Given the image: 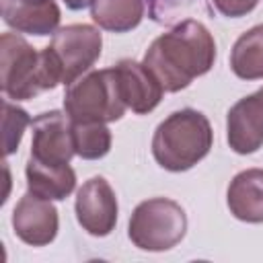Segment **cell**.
Here are the masks:
<instances>
[{
    "label": "cell",
    "instance_id": "cell-5",
    "mask_svg": "<svg viewBox=\"0 0 263 263\" xmlns=\"http://www.w3.org/2000/svg\"><path fill=\"white\" fill-rule=\"evenodd\" d=\"M187 230L185 210L168 197L142 201L129 218V238L142 251H168Z\"/></svg>",
    "mask_w": 263,
    "mask_h": 263
},
{
    "label": "cell",
    "instance_id": "cell-15",
    "mask_svg": "<svg viewBox=\"0 0 263 263\" xmlns=\"http://www.w3.org/2000/svg\"><path fill=\"white\" fill-rule=\"evenodd\" d=\"M92 21L113 33H125L140 25L144 16V0H92Z\"/></svg>",
    "mask_w": 263,
    "mask_h": 263
},
{
    "label": "cell",
    "instance_id": "cell-13",
    "mask_svg": "<svg viewBox=\"0 0 263 263\" xmlns=\"http://www.w3.org/2000/svg\"><path fill=\"white\" fill-rule=\"evenodd\" d=\"M228 208L234 218L251 224L263 222V168H247L228 185Z\"/></svg>",
    "mask_w": 263,
    "mask_h": 263
},
{
    "label": "cell",
    "instance_id": "cell-7",
    "mask_svg": "<svg viewBox=\"0 0 263 263\" xmlns=\"http://www.w3.org/2000/svg\"><path fill=\"white\" fill-rule=\"evenodd\" d=\"M31 156L47 164H68L76 154L72 119L62 111H47L33 119Z\"/></svg>",
    "mask_w": 263,
    "mask_h": 263
},
{
    "label": "cell",
    "instance_id": "cell-10",
    "mask_svg": "<svg viewBox=\"0 0 263 263\" xmlns=\"http://www.w3.org/2000/svg\"><path fill=\"white\" fill-rule=\"evenodd\" d=\"M226 132L230 148L238 154H251L263 146V88L232 105Z\"/></svg>",
    "mask_w": 263,
    "mask_h": 263
},
{
    "label": "cell",
    "instance_id": "cell-1",
    "mask_svg": "<svg viewBox=\"0 0 263 263\" xmlns=\"http://www.w3.org/2000/svg\"><path fill=\"white\" fill-rule=\"evenodd\" d=\"M216 60V43L210 31L193 18L181 21L168 33L152 41L144 66L156 76L164 90L177 92L205 74Z\"/></svg>",
    "mask_w": 263,
    "mask_h": 263
},
{
    "label": "cell",
    "instance_id": "cell-18",
    "mask_svg": "<svg viewBox=\"0 0 263 263\" xmlns=\"http://www.w3.org/2000/svg\"><path fill=\"white\" fill-rule=\"evenodd\" d=\"M29 123H31V119L25 109L12 105L6 99L2 101V150H4V156L12 154L18 148L25 127Z\"/></svg>",
    "mask_w": 263,
    "mask_h": 263
},
{
    "label": "cell",
    "instance_id": "cell-2",
    "mask_svg": "<svg viewBox=\"0 0 263 263\" xmlns=\"http://www.w3.org/2000/svg\"><path fill=\"white\" fill-rule=\"evenodd\" d=\"M62 82V66L47 45L35 51L23 37L2 33L0 37V86L8 99L25 101Z\"/></svg>",
    "mask_w": 263,
    "mask_h": 263
},
{
    "label": "cell",
    "instance_id": "cell-17",
    "mask_svg": "<svg viewBox=\"0 0 263 263\" xmlns=\"http://www.w3.org/2000/svg\"><path fill=\"white\" fill-rule=\"evenodd\" d=\"M74 150L86 160L105 156L111 148V132L101 121H72Z\"/></svg>",
    "mask_w": 263,
    "mask_h": 263
},
{
    "label": "cell",
    "instance_id": "cell-19",
    "mask_svg": "<svg viewBox=\"0 0 263 263\" xmlns=\"http://www.w3.org/2000/svg\"><path fill=\"white\" fill-rule=\"evenodd\" d=\"M195 0H150V16L158 23L175 18L181 10L193 6Z\"/></svg>",
    "mask_w": 263,
    "mask_h": 263
},
{
    "label": "cell",
    "instance_id": "cell-8",
    "mask_svg": "<svg viewBox=\"0 0 263 263\" xmlns=\"http://www.w3.org/2000/svg\"><path fill=\"white\" fill-rule=\"evenodd\" d=\"M76 218L92 236H107L117 222V197L107 179L90 177L76 195Z\"/></svg>",
    "mask_w": 263,
    "mask_h": 263
},
{
    "label": "cell",
    "instance_id": "cell-20",
    "mask_svg": "<svg viewBox=\"0 0 263 263\" xmlns=\"http://www.w3.org/2000/svg\"><path fill=\"white\" fill-rule=\"evenodd\" d=\"M257 2L259 0H214V6L218 8L220 14L236 18V16H242V14L251 12L257 6Z\"/></svg>",
    "mask_w": 263,
    "mask_h": 263
},
{
    "label": "cell",
    "instance_id": "cell-14",
    "mask_svg": "<svg viewBox=\"0 0 263 263\" xmlns=\"http://www.w3.org/2000/svg\"><path fill=\"white\" fill-rule=\"evenodd\" d=\"M25 173L29 191L45 199H66L76 185V173L70 164H47L31 156Z\"/></svg>",
    "mask_w": 263,
    "mask_h": 263
},
{
    "label": "cell",
    "instance_id": "cell-11",
    "mask_svg": "<svg viewBox=\"0 0 263 263\" xmlns=\"http://www.w3.org/2000/svg\"><path fill=\"white\" fill-rule=\"evenodd\" d=\"M113 68L117 74L121 99L134 113H150L160 103L164 88L144 66V62L140 64L134 60H121Z\"/></svg>",
    "mask_w": 263,
    "mask_h": 263
},
{
    "label": "cell",
    "instance_id": "cell-3",
    "mask_svg": "<svg viewBox=\"0 0 263 263\" xmlns=\"http://www.w3.org/2000/svg\"><path fill=\"white\" fill-rule=\"evenodd\" d=\"M212 148V127L203 113L181 109L171 113L154 132L152 154L156 162L173 173L197 164Z\"/></svg>",
    "mask_w": 263,
    "mask_h": 263
},
{
    "label": "cell",
    "instance_id": "cell-12",
    "mask_svg": "<svg viewBox=\"0 0 263 263\" xmlns=\"http://www.w3.org/2000/svg\"><path fill=\"white\" fill-rule=\"evenodd\" d=\"M2 18L21 33L49 35L60 25V8L55 0H2Z\"/></svg>",
    "mask_w": 263,
    "mask_h": 263
},
{
    "label": "cell",
    "instance_id": "cell-21",
    "mask_svg": "<svg viewBox=\"0 0 263 263\" xmlns=\"http://www.w3.org/2000/svg\"><path fill=\"white\" fill-rule=\"evenodd\" d=\"M92 0H64V4L70 8V10H80V8H86Z\"/></svg>",
    "mask_w": 263,
    "mask_h": 263
},
{
    "label": "cell",
    "instance_id": "cell-4",
    "mask_svg": "<svg viewBox=\"0 0 263 263\" xmlns=\"http://www.w3.org/2000/svg\"><path fill=\"white\" fill-rule=\"evenodd\" d=\"M64 107L72 121L109 123L121 119L127 105L121 99L115 68L95 70L68 84Z\"/></svg>",
    "mask_w": 263,
    "mask_h": 263
},
{
    "label": "cell",
    "instance_id": "cell-6",
    "mask_svg": "<svg viewBox=\"0 0 263 263\" xmlns=\"http://www.w3.org/2000/svg\"><path fill=\"white\" fill-rule=\"evenodd\" d=\"M62 66V82L72 84L101 55L103 37L90 25H68L53 33L49 45Z\"/></svg>",
    "mask_w": 263,
    "mask_h": 263
},
{
    "label": "cell",
    "instance_id": "cell-16",
    "mask_svg": "<svg viewBox=\"0 0 263 263\" xmlns=\"http://www.w3.org/2000/svg\"><path fill=\"white\" fill-rule=\"evenodd\" d=\"M230 68L238 78H263V25L242 33L230 53Z\"/></svg>",
    "mask_w": 263,
    "mask_h": 263
},
{
    "label": "cell",
    "instance_id": "cell-9",
    "mask_svg": "<svg viewBox=\"0 0 263 263\" xmlns=\"http://www.w3.org/2000/svg\"><path fill=\"white\" fill-rule=\"evenodd\" d=\"M12 228L27 245H49L58 234V210L51 205V199L29 191L18 199L12 212Z\"/></svg>",
    "mask_w": 263,
    "mask_h": 263
}]
</instances>
